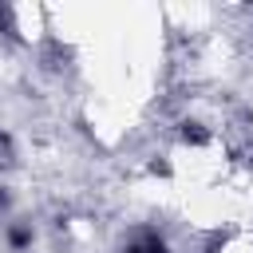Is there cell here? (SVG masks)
I'll return each instance as SVG.
<instances>
[{
  "label": "cell",
  "instance_id": "cell-1",
  "mask_svg": "<svg viewBox=\"0 0 253 253\" xmlns=\"http://www.w3.org/2000/svg\"><path fill=\"white\" fill-rule=\"evenodd\" d=\"M16 166V142L8 130H0V170H12Z\"/></svg>",
  "mask_w": 253,
  "mask_h": 253
}]
</instances>
